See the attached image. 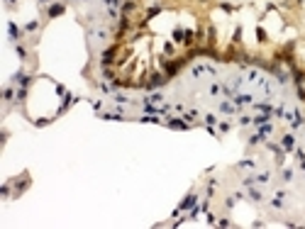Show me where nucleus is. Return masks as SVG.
I'll use <instances>...</instances> for the list:
<instances>
[{
  "instance_id": "12",
  "label": "nucleus",
  "mask_w": 305,
  "mask_h": 229,
  "mask_svg": "<svg viewBox=\"0 0 305 229\" xmlns=\"http://www.w3.org/2000/svg\"><path fill=\"white\" fill-rule=\"evenodd\" d=\"M249 197H251V200H261V193H259V190H251Z\"/></svg>"
},
{
  "instance_id": "8",
  "label": "nucleus",
  "mask_w": 305,
  "mask_h": 229,
  "mask_svg": "<svg viewBox=\"0 0 305 229\" xmlns=\"http://www.w3.org/2000/svg\"><path fill=\"white\" fill-rule=\"evenodd\" d=\"M220 90H222V88H220L217 83H212V85H210V93H212V95H220Z\"/></svg>"
},
{
  "instance_id": "5",
  "label": "nucleus",
  "mask_w": 305,
  "mask_h": 229,
  "mask_svg": "<svg viewBox=\"0 0 305 229\" xmlns=\"http://www.w3.org/2000/svg\"><path fill=\"white\" fill-rule=\"evenodd\" d=\"M17 83H20L22 88H25V85L30 83V76H25V73H17Z\"/></svg>"
},
{
  "instance_id": "11",
  "label": "nucleus",
  "mask_w": 305,
  "mask_h": 229,
  "mask_svg": "<svg viewBox=\"0 0 305 229\" xmlns=\"http://www.w3.org/2000/svg\"><path fill=\"white\" fill-rule=\"evenodd\" d=\"M256 37H259V41H266V32L264 30H256Z\"/></svg>"
},
{
  "instance_id": "16",
  "label": "nucleus",
  "mask_w": 305,
  "mask_h": 229,
  "mask_svg": "<svg viewBox=\"0 0 305 229\" xmlns=\"http://www.w3.org/2000/svg\"><path fill=\"white\" fill-rule=\"evenodd\" d=\"M39 2H42V5H49V2H51V0H39Z\"/></svg>"
},
{
  "instance_id": "2",
  "label": "nucleus",
  "mask_w": 305,
  "mask_h": 229,
  "mask_svg": "<svg viewBox=\"0 0 305 229\" xmlns=\"http://www.w3.org/2000/svg\"><path fill=\"white\" fill-rule=\"evenodd\" d=\"M169 124H171V127H173V129H186V127H188V124H186L183 120H171Z\"/></svg>"
},
{
  "instance_id": "3",
  "label": "nucleus",
  "mask_w": 305,
  "mask_h": 229,
  "mask_svg": "<svg viewBox=\"0 0 305 229\" xmlns=\"http://www.w3.org/2000/svg\"><path fill=\"white\" fill-rule=\"evenodd\" d=\"M161 100H164V95H161V93H154V95H149V98H146V102L156 105V102H161Z\"/></svg>"
},
{
  "instance_id": "15",
  "label": "nucleus",
  "mask_w": 305,
  "mask_h": 229,
  "mask_svg": "<svg viewBox=\"0 0 305 229\" xmlns=\"http://www.w3.org/2000/svg\"><path fill=\"white\" fill-rule=\"evenodd\" d=\"M5 100H12V88H5Z\"/></svg>"
},
{
  "instance_id": "13",
  "label": "nucleus",
  "mask_w": 305,
  "mask_h": 229,
  "mask_svg": "<svg viewBox=\"0 0 305 229\" xmlns=\"http://www.w3.org/2000/svg\"><path fill=\"white\" fill-rule=\"evenodd\" d=\"M115 102H127V98H125L122 93H117V95H115Z\"/></svg>"
},
{
  "instance_id": "7",
  "label": "nucleus",
  "mask_w": 305,
  "mask_h": 229,
  "mask_svg": "<svg viewBox=\"0 0 305 229\" xmlns=\"http://www.w3.org/2000/svg\"><path fill=\"white\" fill-rule=\"evenodd\" d=\"M193 202H195V195H188L186 200H183V205H181V207H191Z\"/></svg>"
},
{
  "instance_id": "4",
  "label": "nucleus",
  "mask_w": 305,
  "mask_h": 229,
  "mask_svg": "<svg viewBox=\"0 0 305 229\" xmlns=\"http://www.w3.org/2000/svg\"><path fill=\"white\" fill-rule=\"evenodd\" d=\"M293 144H295V139H293L291 134H286V136H283V146H286V149H293Z\"/></svg>"
},
{
  "instance_id": "6",
  "label": "nucleus",
  "mask_w": 305,
  "mask_h": 229,
  "mask_svg": "<svg viewBox=\"0 0 305 229\" xmlns=\"http://www.w3.org/2000/svg\"><path fill=\"white\" fill-rule=\"evenodd\" d=\"M264 122H269V115H266V112L259 115V117H254V124H264Z\"/></svg>"
},
{
  "instance_id": "17",
  "label": "nucleus",
  "mask_w": 305,
  "mask_h": 229,
  "mask_svg": "<svg viewBox=\"0 0 305 229\" xmlns=\"http://www.w3.org/2000/svg\"><path fill=\"white\" fill-rule=\"evenodd\" d=\"M12 2H15V0H7V5H12Z\"/></svg>"
},
{
  "instance_id": "14",
  "label": "nucleus",
  "mask_w": 305,
  "mask_h": 229,
  "mask_svg": "<svg viewBox=\"0 0 305 229\" xmlns=\"http://www.w3.org/2000/svg\"><path fill=\"white\" fill-rule=\"evenodd\" d=\"M10 34H12V39H17V27L15 25H10Z\"/></svg>"
},
{
  "instance_id": "9",
  "label": "nucleus",
  "mask_w": 305,
  "mask_h": 229,
  "mask_svg": "<svg viewBox=\"0 0 305 229\" xmlns=\"http://www.w3.org/2000/svg\"><path fill=\"white\" fill-rule=\"evenodd\" d=\"M198 117V112H186V122H193Z\"/></svg>"
},
{
  "instance_id": "10",
  "label": "nucleus",
  "mask_w": 305,
  "mask_h": 229,
  "mask_svg": "<svg viewBox=\"0 0 305 229\" xmlns=\"http://www.w3.org/2000/svg\"><path fill=\"white\" fill-rule=\"evenodd\" d=\"M205 122H207V124H215L217 117H215V115H205Z\"/></svg>"
},
{
  "instance_id": "1",
  "label": "nucleus",
  "mask_w": 305,
  "mask_h": 229,
  "mask_svg": "<svg viewBox=\"0 0 305 229\" xmlns=\"http://www.w3.org/2000/svg\"><path fill=\"white\" fill-rule=\"evenodd\" d=\"M64 12V5H51L49 7V17H56V15H61Z\"/></svg>"
}]
</instances>
